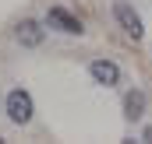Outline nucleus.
<instances>
[{
	"label": "nucleus",
	"mask_w": 152,
	"mask_h": 144,
	"mask_svg": "<svg viewBox=\"0 0 152 144\" xmlns=\"http://www.w3.org/2000/svg\"><path fill=\"white\" fill-rule=\"evenodd\" d=\"M113 18L120 21V28H124L131 39H142V35H145V28H142V18L134 14V7H131V4L117 0V4H113Z\"/></svg>",
	"instance_id": "obj_2"
},
{
	"label": "nucleus",
	"mask_w": 152,
	"mask_h": 144,
	"mask_svg": "<svg viewBox=\"0 0 152 144\" xmlns=\"http://www.w3.org/2000/svg\"><path fill=\"white\" fill-rule=\"evenodd\" d=\"M92 77L99 81V84H117V77H120V71H117L113 60H92Z\"/></svg>",
	"instance_id": "obj_4"
},
{
	"label": "nucleus",
	"mask_w": 152,
	"mask_h": 144,
	"mask_svg": "<svg viewBox=\"0 0 152 144\" xmlns=\"http://www.w3.org/2000/svg\"><path fill=\"white\" fill-rule=\"evenodd\" d=\"M7 116H11V123H28L32 120V99H28V91H21V88L7 91Z\"/></svg>",
	"instance_id": "obj_1"
},
{
	"label": "nucleus",
	"mask_w": 152,
	"mask_h": 144,
	"mask_svg": "<svg viewBox=\"0 0 152 144\" xmlns=\"http://www.w3.org/2000/svg\"><path fill=\"white\" fill-rule=\"evenodd\" d=\"M124 112H127V120H142L145 116V95L142 91H131L124 99Z\"/></svg>",
	"instance_id": "obj_6"
},
{
	"label": "nucleus",
	"mask_w": 152,
	"mask_h": 144,
	"mask_svg": "<svg viewBox=\"0 0 152 144\" xmlns=\"http://www.w3.org/2000/svg\"><path fill=\"white\" fill-rule=\"evenodd\" d=\"M18 42L21 46H39L42 42V28H39L36 21H21L18 25Z\"/></svg>",
	"instance_id": "obj_5"
},
{
	"label": "nucleus",
	"mask_w": 152,
	"mask_h": 144,
	"mask_svg": "<svg viewBox=\"0 0 152 144\" xmlns=\"http://www.w3.org/2000/svg\"><path fill=\"white\" fill-rule=\"evenodd\" d=\"M46 25H50V28H60V32H67V35H78V32H81V21H78L71 11H64V7H50V11H46Z\"/></svg>",
	"instance_id": "obj_3"
}]
</instances>
